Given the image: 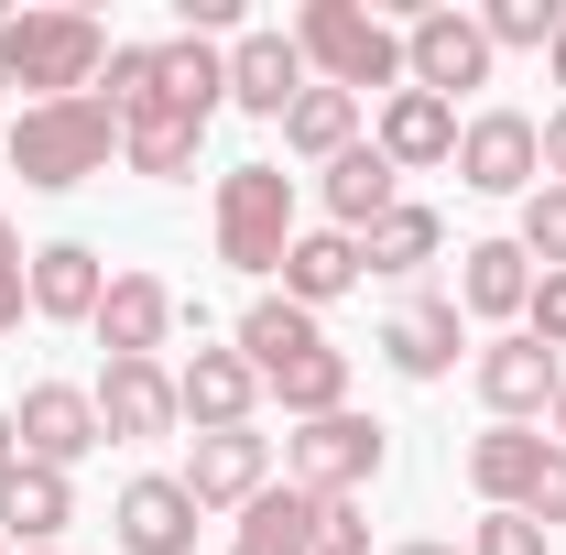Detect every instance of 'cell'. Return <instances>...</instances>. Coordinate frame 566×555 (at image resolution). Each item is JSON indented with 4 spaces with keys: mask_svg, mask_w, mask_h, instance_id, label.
<instances>
[{
    "mask_svg": "<svg viewBox=\"0 0 566 555\" xmlns=\"http://www.w3.org/2000/svg\"><path fill=\"white\" fill-rule=\"evenodd\" d=\"M109 66V22L98 11H11L0 22V87H33L22 109H44V98H87Z\"/></svg>",
    "mask_w": 566,
    "mask_h": 555,
    "instance_id": "cell-1",
    "label": "cell"
},
{
    "mask_svg": "<svg viewBox=\"0 0 566 555\" xmlns=\"http://www.w3.org/2000/svg\"><path fill=\"white\" fill-rule=\"evenodd\" d=\"M294 55L316 87H349V98H392L403 87V33L359 0H305L294 11Z\"/></svg>",
    "mask_w": 566,
    "mask_h": 555,
    "instance_id": "cell-2",
    "label": "cell"
},
{
    "mask_svg": "<svg viewBox=\"0 0 566 555\" xmlns=\"http://www.w3.org/2000/svg\"><path fill=\"white\" fill-rule=\"evenodd\" d=\"M11 175L22 186H44V197H66L87 175H109V153H120V121L98 109V98H44V109H22L11 121Z\"/></svg>",
    "mask_w": 566,
    "mask_h": 555,
    "instance_id": "cell-3",
    "label": "cell"
},
{
    "mask_svg": "<svg viewBox=\"0 0 566 555\" xmlns=\"http://www.w3.org/2000/svg\"><path fill=\"white\" fill-rule=\"evenodd\" d=\"M294 251V175L283 164H229L218 175V262L229 273H283Z\"/></svg>",
    "mask_w": 566,
    "mask_h": 555,
    "instance_id": "cell-4",
    "label": "cell"
},
{
    "mask_svg": "<svg viewBox=\"0 0 566 555\" xmlns=\"http://www.w3.org/2000/svg\"><path fill=\"white\" fill-rule=\"evenodd\" d=\"M381 469H392V436H381L370 415H316V425L283 436V480L316 490V501H359Z\"/></svg>",
    "mask_w": 566,
    "mask_h": 555,
    "instance_id": "cell-5",
    "label": "cell"
},
{
    "mask_svg": "<svg viewBox=\"0 0 566 555\" xmlns=\"http://www.w3.org/2000/svg\"><path fill=\"white\" fill-rule=\"evenodd\" d=\"M403 87L447 98V109H458V87H491V33H480V11H415V22H403Z\"/></svg>",
    "mask_w": 566,
    "mask_h": 555,
    "instance_id": "cell-6",
    "label": "cell"
},
{
    "mask_svg": "<svg viewBox=\"0 0 566 555\" xmlns=\"http://www.w3.org/2000/svg\"><path fill=\"white\" fill-rule=\"evenodd\" d=\"M458 186L469 197H534L545 186V142L523 109H480V121H458Z\"/></svg>",
    "mask_w": 566,
    "mask_h": 555,
    "instance_id": "cell-7",
    "label": "cell"
},
{
    "mask_svg": "<svg viewBox=\"0 0 566 555\" xmlns=\"http://www.w3.org/2000/svg\"><path fill=\"white\" fill-rule=\"evenodd\" d=\"M175 480L197 490V512H251V501L273 490V436H251V425H229V436H197Z\"/></svg>",
    "mask_w": 566,
    "mask_h": 555,
    "instance_id": "cell-8",
    "label": "cell"
},
{
    "mask_svg": "<svg viewBox=\"0 0 566 555\" xmlns=\"http://www.w3.org/2000/svg\"><path fill=\"white\" fill-rule=\"evenodd\" d=\"M87 404H98V436H109V447H153V436L186 425V415H175V370H164V359H109Z\"/></svg>",
    "mask_w": 566,
    "mask_h": 555,
    "instance_id": "cell-9",
    "label": "cell"
},
{
    "mask_svg": "<svg viewBox=\"0 0 566 555\" xmlns=\"http://www.w3.org/2000/svg\"><path fill=\"white\" fill-rule=\"evenodd\" d=\"M11 436H22V458L33 469H76V458H98L109 436H98V404L76 392V381H33L22 404H11Z\"/></svg>",
    "mask_w": 566,
    "mask_h": 555,
    "instance_id": "cell-10",
    "label": "cell"
},
{
    "mask_svg": "<svg viewBox=\"0 0 566 555\" xmlns=\"http://www.w3.org/2000/svg\"><path fill=\"white\" fill-rule=\"evenodd\" d=\"M469 370H480V404H491V425H534L545 404H556V381H566V359H556V348H534L523 327H512V338H491Z\"/></svg>",
    "mask_w": 566,
    "mask_h": 555,
    "instance_id": "cell-11",
    "label": "cell"
},
{
    "mask_svg": "<svg viewBox=\"0 0 566 555\" xmlns=\"http://www.w3.org/2000/svg\"><path fill=\"white\" fill-rule=\"evenodd\" d=\"M197 523H208V512H197V490L164 480V469H142V480L109 501V534H120L132 555H197Z\"/></svg>",
    "mask_w": 566,
    "mask_h": 555,
    "instance_id": "cell-12",
    "label": "cell"
},
{
    "mask_svg": "<svg viewBox=\"0 0 566 555\" xmlns=\"http://www.w3.org/2000/svg\"><path fill=\"white\" fill-rule=\"evenodd\" d=\"M175 316H186V305H175V283H164V273H109V294H98V316H87V327H98L109 359H164Z\"/></svg>",
    "mask_w": 566,
    "mask_h": 555,
    "instance_id": "cell-13",
    "label": "cell"
},
{
    "mask_svg": "<svg viewBox=\"0 0 566 555\" xmlns=\"http://www.w3.org/2000/svg\"><path fill=\"white\" fill-rule=\"evenodd\" d=\"M262 404V370L240 359V348H197L186 370H175V415L197 425V436H229V425H251Z\"/></svg>",
    "mask_w": 566,
    "mask_h": 555,
    "instance_id": "cell-14",
    "label": "cell"
},
{
    "mask_svg": "<svg viewBox=\"0 0 566 555\" xmlns=\"http://www.w3.org/2000/svg\"><path fill=\"white\" fill-rule=\"evenodd\" d=\"M545 458H556L545 425H480V436H469V490H480L491 512H523L534 480H545Z\"/></svg>",
    "mask_w": 566,
    "mask_h": 555,
    "instance_id": "cell-15",
    "label": "cell"
},
{
    "mask_svg": "<svg viewBox=\"0 0 566 555\" xmlns=\"http://www.w3.org/2000/svg\"><path fill=\"white\" fill-rule=\"evenodd\" d=\"M305 87H316V76H305V55H294V33H240V44H229V109L283 121Z\"/></svg>",
    "mask_w": 566,
    "mask_h": 555,
    "instance_id": "cell-16",
    "label": "cell"
},
{
    "mask_svg": "<svg viewBox=\"0 0 566 555\" xmlns=\"http://www.w3.org/2000/svg\"><path fill=\"white\" fill-rule=\"evenodd\" d=\"M370 142H381V164H392V175L458 164V109H447V98H424V87H392V98H381V121H370Z\"/></svg>",
    "mask_w": 566,
    "mask_h": 555,
    "instance_id": "cell-17",
    "label": "cell"
},
{
    "mask_svg": "<svg viewBox=\"0 0 566 555\" xmlns=\"http://www.w3.org/2000/svg\"><path fill=\"white\" fill-rule=\"evenodd\" d=\"M458 348H469V316H458V294H415V305L381 327V359H392L403 381H447V370H458Z\"/></svg>",
    "mask_w": 566,
    "mask_h": 555,
    "instance_id": "cell-18",
    "label": "cell"
},
{
    "mask_svg": "<svg viewBox=\"0 0 566 555\" xmlns=\"http://www.w3.org/2000/svg\"><path fill=\"white\" fill-rule=\"evenodd\" d=\"M98 294H109V262H98L87 240H44V251H33V316H44V327H87Z\"/></svg>",
    "mask_w": 566,
    "mask_h": 555,
    "instance_id": "cell-19",
    "label": "cell"
},
{
    "mask_svg": "<svg viewBox=\"0 0 566 555\" xmlns=\"http://www.w3.org/2000/svg\"><path fill=\"white\" fill-rule=\"evenodd\" d=\"M76 523V490H66V469H11L0 480V545H33V555H55V534Z\"/></svg>",
    "mask_w": 566,
    "mask_h": 555,
    "instance_id": "cell-20",
    "label": "cell"
},
{
    "mask_svg": "<svg viewBox=\"0 0 566 555\" xmlns=\"http://www.w3.org/2000/svg\"><path fill=\"white\" fill-rule=\"evenodd\" d=\"M153 98H164V109H186V121H218V109H229V55H218L208 33L153 44Z\"/></svg>",
    "mask_w": 566,
    "mask_h": 555,
    "instance_id": "cell-21",
    "label": "cell"
},
{
    "mask_svg": "<svg viewBox=\"0 0 566 555\" xmlns=\"http://www.w3.org/2000/svg\"><path fill=\"white\" fill-rule=\"evenodd\" d=\"M349 283H370L349 229H294V251H283V305H305V316H316V305H338Z\"/></svg>",
    "mask_w": 566,
    "mask_h": 555,
    "instance_id": "cell-22",
    "label": "cell"
},
{
    "mask_svg": "<svg viewBox=\"0 0 566 555\" xmlns=\"http://www.w3.org/2000/svg\"><path fill=\"white\" fill-rule=\"evenodd\" d=\"M523 294H534V262L512 240H469L458 251V316H523Z\"/></svg>",
    "mask_w": 566,
    "mask_h": 555,
    "instance_id": "cell-23",
    "label": "cell"
},
{
    "mask_svg": "<svg viewBox=\"0 0 566 555\" xmlns=\"http://www.w3.org/2000/svg\"><path fill=\"white\" fill-rule=\"evenodd\" d=\"M229 555H316V490H262L240 523H229Z\"/></svg>",
    "mask_w": 566,
    "mask_h": 555,
    "instance_id": "cell-24",
    "label": "cell"
},
{
    "mask_svg": "<svg viewBox=\"0 0 566 555\" xmlns=\"http://www.w3.org/2000/svg\"><path fill=\"white\" fill-rule=\"evenodd\" d=\"M447 251V229H436V208H415V197H392V208L359 229V273H424Z\"/></svg>",
    "mask_w": 566,
    "mask_h": 555,
    "instance_id": "cell-25",
    "label": "cell"
},
{
    "mask_svg": "<svg viewBox=\"0 0 566 555\" xmlns=\"http://www.w3.org/2000/svg\"><path fill=\"white\" fill-rule=\"evenodd\" d=\"M197 142H208V121H186V109H164V98H153V109H132V121H120V164L175 186V175L197 164Z\"/></svg>",
    "mask_w": 566,
    "mask_h": 555,
    "instance_id": "cell-26",
    "label": "cell"
},
{
    "mask_svg": "<svg viewBox=\"0 0 566 555\" xmlns=\"http://www.w3.org/2000/svg\"><path fill=\"white\" fill-rule=\"evenodd\" d=\"M316 197H327V229H370V218L392 208V164H381V142H349V153H338V164H327V186H316Z\"/></svg>",
    "mask_w": 566,
    "mask_h": 555,
    "instance_id": "cell-27",
    "label": "cell"
},
{
    "mask_svg": "<svg viewBox=\"0 0 566 555\" xmlns=\"http://www.w3.org/2000/svg\"><path fill=\"white\" fill-rule=\"evenodd\" d=\"M349 142H359V98H349V87H305V98L283 109V153H305L316 175H327Z\"/></svg>",
    "mask_w": 566,
    "mask_h": 555,
    "instance_id": "cell-28",
    "label": "cell"
},
{
    "mask_svg": "<svg viewBox=\"0 0 566 555\" xmlns=\"http://www.w3.org/2000/svg\"><path fill=\"white\" fill-rule=\"evenodd\" d=\"M305 348H327V327H316L305 305H283V294H262V305L240 316V359H251L262 381H273V370H294Z\"/></svg>",
    "mask_w": 566,
    "mask_h": 555,
    "instance_id": "cell-29",
    "label": "cell"
},
{
    "mask_svg": "<svg viewBox=\"0 0 566 555\" xmlns=\"http://www.w3.org/2000/svg\"><path fill=\"white\" fill-rule=\"evenodd\" d=\"M262 392H273V404H283L294 425H316V415H349V348H305V359H294V370H273Z\"/></svg>",
    "mask_w": 566,
    "mask_h": 555,
    "instance_id": "cell-30",
    "label": "cell"
},
{
    "mask_svg": "<svg viewBox=\"0 0 566 555\" xmlns=\"http://www.w3.org/2000/svg\"><path fill=\"white\" fill-rule=\"evenodd\" d=\"M480 33H491V55H556L566 0H491V11H480Z\"/></svg>",
    "mask_w": 566,
    "mask_h": 555,
    "instance_id": "cell-31",
    "label": "cell"
},
{
    "mask_svg": "<svg viewBox=\"0 0 566 555\" xmlns=\"http://www.w3.org/2000/svg\"><path fill=\"white\" fill-rule=\"evenodd\" d=\"M109 121H132V109H153V44H109V66H98V87H87Z\"/></svg>",
    "mask_w": 566,
    "mask_h": 555,
    "instance_id": "cell-32",
    "label": "cell"
},
{
    "mask_svg": "<svg viewBox=\"0 0 566 555\" xmlns=\"http://www.w3.org/2000/svg\"><path fill=\"white\" fill-rule=\"evenodd\" d=\"M512 251H523V262H545V273H566V186H534V197H523Z\"/></svg>",
    "mask_w": 566,
    "mask_h": 555,
    "instance_id": "cell-33",
    "label": "cell"
},
{
    "mask_svg": "<svg viewBox=\"0 0 566 555\" xmlns=\"http://www.w3.org/2000/svg\"><path fill=\"white\" fill-rule=\"evenodd\" d=\"M22 316H33V251H22V229L0 218V338H11Z\"/></svg>",
    "mask_w": 566,
    "mask_h": 555,
    "instance_id": "cell-34",
    "label": "cell"
},
{
    "mask_svg": "<svg viewBox=\"0 0 566 555\" xmlns=\"http://www.w3.org/2000/svg\"><path fill=\"white\" fill-rule=\"evenodd\" d=\"M556 534L545 523H523V512H480V534H469V555H545Z\"/></svg>",
    "mask_w": 566,
    "mask_h": 555,
    "instance_id": "cell-35",
    "label": "cell"
},
{
    "mask_svg": "<svg viewBox=\"0 0 566 555\" xmlns=\"http://www.w3.org/2000/svg\"><path fill=\"white\" fill-rule=\"evenodd\" d=\"M523 338L566 348V273H534V294H523Z\"/></svg>",
    "mask_w": 566,
    "mask_h": 555,
    "instance_id": "cell-36",
    "label": "cell"
},
{
    "mask_svg": "<svg viewBox=\"0 0 566 555\" xmlns=\"http://www.w3.org/2000/svg\"><path fill=\"white\" fill-rule=\"evenodd\" d=\"M316 555H370V523H359V501H316Z\"/></svg>",
    "mask_w": 566,
    "mask_h": 555,
    "instance_id": "cell-37",
    "label": "cell"
},
{
    "mask_svg": "<svg viewBox=\"0 0 566 555\" xmlns=\"http://www.w3.org/2000/svg\"><path fill=\"white\" fill-rule=\"evenodd\" d=\"M523 523H545V534H566V447L545 458V480H534V501H523Z\"/></svg>",
    "mask_w": 566,
    "mask_h": 555,
    "instance_id": "cell-38",
    "label": "cell"
},
{
    "mask_svg": "<svg viewBox=\"0 0 566 555\" xmlns=\"http://www.w3.org/2000/svg\"><path fill=\"white\" fill-rule=\"evenodd\" d=\"M534 142H545V186H566V109H556V121H534Z\"/></svg>",
    "mask_w": 566,
    "mask_h": 555,
    "instance_id": "cell-39",
    "label": "cell"
},
{
    "mask_svg": "<svg viewBox=\"0 0 566 555\" xmlns=\"http://www.w3.org/2000/svg\"><path fill=\"white\" fill-rule=\"evenodd\" d=\"M11 469H22V436H11V415H0V480H11Z\"/></svg>",
    "mask_w": 566,
    "mask_h": 555,
    "instance_id": "cell-40",
    "label": "cell"
},
{
    "mask_svg": "<svg viewBox=\"0 0 566 555\" xmlns=\"http://www.w3.org/2000/svg\"><path fill=\"white\" fill-rule=\"evenodd\" d=\"M545 425H556V447H566V381H556V404H545Z\"/></svg>",
    "mask_w": 566,
    "mask_h": 555,
    "instance_id": "cell-41",
    "label": "cell"
},
{
    "mask_svg": "<svg viewBox=\"0 0 566 555\" xmlns=\"http://www.w3.org/2000/svg\"><path fill=\"white\" fill-rule=\"evenodd\" d=\"M392 555H469V545H392Z\"/></svg>",
    "mask_w": 566,
    "mask_h": 555,
    "instance_id": "cell-42",
    "label": "cell"
},
{
    "mask_svg": "<svg viewBox=\"0 0 566 555\" xmlns=\"http://www.w3.org/2000/svg\"><path fill=\"white\" fill-rule=\"evenodd\" d=\"M556 87H566V33H556Z\"/></svg>",
    "mask_w": 566,
    "mask_h": 555,
    "instance_id": "cell-43",
    "label": "cell"
},
{
    "mask_svg": "<svg viewBox=\"0 0 566 555\" xmlns=\"http://www.w3.org/2000/svg\"><path fill=\"white\" fill-rule=\"evenodd\" d=\"M0 555H11V545H0Z\"/></svg>",
    "mask_w": 566,
    "mask_h": 555,
    "instance_id": "cell-44",
    "label": "cell"
}]
</instances>
